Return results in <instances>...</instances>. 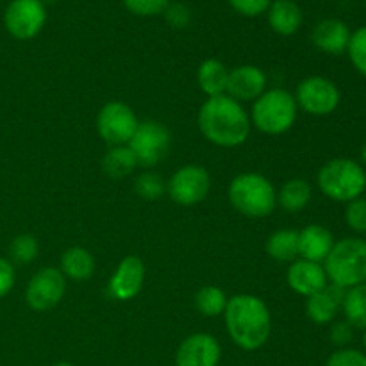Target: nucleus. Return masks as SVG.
<instances>
[{
    "label": "nucleus",
    "mask_w": 366,
    "mask_h": 366,
    "mask_svg": "<svg viewBox=\"0 0 366 366\" xmlns=\"http://www.w3.org/2000/svg\"><path fill=\"white\" fill-rule=\"evenodd\" d=\"M125 9L136 16H157L167 11L170 0H122Z\"/></svg>",
    "instance_id": "obj_31"
},
{
    "label": "nucleus",
    "mask_w": 366,
    "mask_h": 366,
    "mask_svg": "<svg viewBox=\"0 0 366 366\" xmlns=\"http://www.w3.org/2000/svg\"><path fill=\"white\" fill-rule=\"evenodd\" d=\"M45 24L46 6L43 0H11L4 11V27L18 41L36 38Z\"/></svg>",
    "instance_id": "obj_9"
},
{
    "label": "nucleus",
    "mask_w": 366,
    "mask_h": 366,
    "mask_svg": "<svg viewBox=\"0 0 366 366\" xmlns=\"http://www.w3.org/2000/svg\"><path fill=\"white\" fill-rule=\"evenodd\" d=\"M14 281H16V274H14L13 263L6 257H0V299L9 295Z\"/></svg>",
    "instance_id": "obj_37"
},
{
    "label": "nucleus",
    "mask_w": 366,
    "mask_h": 366,
    "mask_svg": "<svg viewBox=\"0 0 366 366\" xmlns=\"http://www.w3.org/2000/svg\"><path fill=\"white\" fill-rule=\"evenodd\" d=\"M211 192V175L200 164H184L177 168L167 182V193L179 206H197Z\"/></svg>",
    "instance_id": "obj_11"
},
{
    "label": "nucleus",
    "mask_w": 366,
    "mask_h": 366,
    "mask_svg": "<svg viewBox=\"0 0 366 366\" xmlns=\"http://www.w3.org/2000/svg\"><path fill=\"white\" fill-rule=\"evenodd\" d=\"M229 6L242 16H261L268 11L272 0H227Z\"/></svg>",
    "instance_id": "obj_35"
},
{
    "label": "nucleus",
    "mask_w": 366,
    "mask_h": 366,
    "mask_svg": "<svg viewBox=\"0 0 366 366\" xmlns=\"http://www.w3.org/2000/svg\"><path fill=\"white\" fill-rule=\"evenodd\" d=\"M129 147L138 159V167L154 168L168 156L172 149V132L161 122H142Z\"/></svg>",
    "instance_id": "obj_7"
},
{
    "label": "nucleus",
    "mask_w": 366,
    "mask_h": 366,
    "mask_svg": "<svg viewBox=\"0 0 366 366\" xmlns=\"http://www.w3.org/2000/svg\"><path fill=\"white\" fill-rule=\"evenodd\" d=\"M347 54L352 63V66L360 71L363 77H366V25L360 27L350 34L349 46H347Z\"/></svg>",
    "instance_id": "obj_30"
},
{
    "label": "nucleus",
    "mask_w": 366,
    "mask_h": 366,
    "mask_svg": "<svg viewBox=\"0 0 366 366\" xmlns=\"http://www.w3.org/2000/svg\"><path fill=\"white\" fill-rule=\"evenodd\" d=\"M164 20L174 29H186L192 24V9L182 2H174L164 11Z\"/></svg>",
    "instance_id": "obj_34"
},
{
    "label": "nucleus",
    "mask_w": 366,
    "mask_h": 366,
    "mask_svg": "<svg viewBox=\"0 0 366 366\" xmlns=\"http://www.w3.org/2000/svg\"><path fill=\"white\" fill-rule=\"evenodd\" d=\"M345 222L347 225H349L350 231L357 232V234H363V232H366V199L365 197H360V199L347 204Z\"/></svg>",
    "instance_id": "obj_32"
},
{
    "label": "nucleus",
    "mask_w": 366,
    "mask_h": 366,
    "mask_svg": "<svg viewBox=\"0 0 366 366\" xmlns=\"http://www.w3.org/2000/svg\"><path fill=\"white\" fill-rule=\"evenodd\" d=\"M350 34L352 32L345 21L338 20V18H325L313 27L311 41L320 52L329 54V56H340V54L347 52Z\"/></svg>",
    "instance_id": "obj_17"
},
{
    "label": "nucleus",
    "mask_w": 366,
    "mask_h": 366,
    "mask_svg": "<svg viewBox=\"0 0 366 366\" xmlns=\"http://www.w3.org/2000/svg\"><path fill=\"white\" fill-rule=\"evenodd\" d=\"M227 81L229 68L220 59H214V57L202 61L199 70H197V82H199V88L207 95V99L225 95Z\"/></svg>",
    "instance_id": "obj_21"
},
{
    "label": "nucleus",
    "mask_w": 366,
    "mask_h": 366,
    "mask_svg": "<svg viewBox=\"0 0 366 366\" xmlns=\"http://www.w3.org/2000/svg\"><path fill=\"white\" fill-rule=\"evenodd\" d=\"M227 195L231 206L247 218H267L277 207V189L270 179L256 172L236 175Z\"/></svg>",
    "instance_id": "obj_3"
},
{
    "label": "nucleus",
    "mask_w": 366,
    "mask_h": 366,
    "mask_svg": "<svg viewBox=\"0 0 366 366\" xmlns=\"http://www.w3.org/2000/svg\"><path fill=\"white\" fill-rule=\"evenodd\" d=\"M361 161L366 164V143L363 147H361Z\"/></svg>",
    "instance_id": "obj_38"
},
{
    "label": "nucleus",
    "mask_w": 366,
    "mask_h": 366,
    "mask_svg": "<svg viewBox=\"0 0 366 366\" xmlns=\"http://www.w3.org/2000/svg\"><path fill=\"white\" fill-rule=\"evenodd\" d=\"M293 97L299 109L311 117H327L335 113L342 100V93L336 82L322 75H311L300 81Z\"/></svg>",
    "instance_id": "obj_8"
},
{
    "label": "nucleus",
    "mask_w": 366,
    "mask_h": 366,
    "mask_svg": "<svg viewBox=\"0 0 366 366\" xmlns=\"http://www.w3.org/2000/svg\"><path fill=\"white\" fill-rule=\"evenodd\" d=\"M222 347L214 336L195 332L181 342L175 352V366H218Z\"/></svg>",
    "instance_id": "obj_13"
},
{
    "label": "nucleus",
    "mask_w": 366,
    "mask_h": 366,
    "mask_svg": "<svg viewBox=\"0 0 366 366\" xmlns=\"http://www.w3.org/2000/svg\"><path fill=\"white\" fill-rule=\"evenodd\" d=\"M268 256L277 263H293L299 259V231L293 229H279L272 232L267 239Z\"/></svg>",
    "instance_id": "obj_24"
},
{
    "label": "nucleus",
    "mask_w": 366,
    "mask_h": 366,
    "mask_svg": "<svg viewBox=\"0 0 366 366\" xmlns=\"http://www.w3.org/2000/svg\"><path fill=\"white\" fill-rule=\"evenodd\" d=\"M297 114L299 106L295 97L288 89L272 88L254 100L250 124L263 134L281 136L295 125Z\"/></svg>",
    "instance_id": "obj_5"
},
{
    "label": "nucleus",
    "mask_w": 366,
    "mask_h": 366,
    "mask_svg": "<svg viewBox=\"0 0 366 366\" xmlns=\"http://www.w3.org/2000/svg\"><path fill=\"white\" fill-rule=\"evenodd\" d=\"M317 184L327 199L349 204L363 197L366 189V172L357 161L336 157L318 170Z\"/></svg>",
    "instance_id": "obj_4"
},
{
    "label": "nucleus",
    "mask_w": 366,
    "mask_h": 366,
    "mask_svg": "<svg viewBox=\"0 0 366 366\" xmlns=\"http://www.w3.org/2000/svg\"><path fill=\"white\" fill-rule=\"evenodd\" d=\"M66 293V277L54 267L36 272L25 288V302L32 311L45 313L54 310Z\"/></svg>",
    "instance_id": "obj_12"
},
{
    "label": "nucleus",
    "mask_w": 366,
    "mask_h": 366,
    "mask_svg": "<svg viewBox=\"0 0 366 366\" xmlns=\"http://www.w3.org/2000/svg\"><path fill=\"white\" fill-rule=\"evenodd\" d=\"M347 290L340 288L336 285H327L315 295L307 297L306 300V315L313 324L325 325L331 324L338 317L342 310L343 297Z\"/></svg>",
    "instance_id": "obj_18"
},
{
    "label": "nucleus",
    "mask_w": 366,
    "mask_h": 366,
    "mask_svg": "<svg viewBox=\"0 0 366 366\" xmlns=\"http://www.w3.org/2000/svg\"><path fill=\"white\" fill-rule=\"evenodd\" d=\"M229 297L225 292L218 286L207 285L202 286L199 292L195 293V307L200 315L207 318H217L224 315L225 307H227Z\"/></svg>",
    "instance_id": "obj_27"
},
{
    "label": "nucleus",
    "mask_w": 366,
    "mask_h": 366,
    "mask_svg": "<svg viewBox=\"0 0 366 366\" xmlns=\"http://www.w3.org/2000/svg\"><path fill=\"white\" fill-rule=\"evenodd\" d=\"M145 282V263L138 256H127L120 261L114 274L107 282V293L114 300L127 302L132 300Z\"/></svg>",
    "instance_id": "obj_14"
},
{
    "label": "nucleus",
    "mask_w": 366,
    "mask_h": 366,
    "mask_svg": "<svg viewBox=\"0 0 366 366\" xmlns=\"http://www.w3.org/2000/svg\"><path fill=\"white\" fill-rule=\"evenodd\" d=\"M342 311L354 329H366V282L347 290Z\"/></svg>",
    "instance_id": "obj_26"
},
{
    "label": "nucleus",
    "mask_w": 366,
    "mask_h": 366,
    "mask_svg": "<svg viewBox=\"0 0 366 366\" xmlns=\"http://www.w3.org/2000/svg\"><path fill=\"white\" fill-rule=\"evenodd\" d=\"M329 336H331V342L335 343L336 347H340V349H345V347L352 342L354 327L347 320L336 322V324H332Z\"/></svg>",
    "instance_id": "obj_36"
},
{
    "label": "nucleus",
    "mask_w": 366,
    "mask_h": 366,
    "mask_svg": "<svg viewBox=\"0 0 366 366\" xmlns=\"http://www.w3.org/2000/svg\"><path fill=\"white\" fill-rule=\"evenodd\" d=\"M363 345H365V349H366V329H365V335H363Z\"/></svg>",
    "instance_id": "obj_40"
},
{
    "label": "nucleus",
    "mask_w": 366,
    "mask_h": 366,
    "mask_svg": "<svg viewBox=\"0 0 366 366\" xmlns=\"http://www.w3.org/2000/svg\"><path fill=\"white\" fill-rule=\"evenodd\" d=\"M139 122L131 106L125 102H107L97 114V131L109 147L129 145Z\"/></svg>",
    "instance_id": "obj_10"
},
{
    "label": "nucleus",
    "mask_w": 366,
    "mask_h": 366,
    "mask_svg": "<svg viewBox=\"0 0 366 366\" xmlns=\"http://www.w3.org/2000/svg\"><path fill=\"white\" fill-rule=\"evenodd\" d=\"M286 282L292 292L306 297V299L329 285L324 267L320 263L302 259V257L290 264L288 272H286Z\"/></svg>",
    "instance_id": "obj_16"
},
{
    "label": "nucleus",
    "mask_w": 366,
    "mask_h": 366,
    "mask_svg": "<svg viewBox=\"0 0 366 366\" xmlns=\"http://www.w3.org/2000/svg\"><path fill=\"white\" fill-rule=\"evenodd\" d=\"M199 129L211 145L236 149L249 139L252 124L238 100L229 95H218L209 97L200 106Z\"/></svg>",
    "instance_id": "obj_1"
},
{
    "label": "nucleus",
    "mask_w": 366,
    "mask_h": 366,
    "mask_svg": "<svg viewBox=\"0 0 366 366\" xmlns=\"http://www.w3.org/2000/svg\"><path fill=\"white\" fill-rule=\"evenodd\" d=\"M324 270L331 285L343 290L366 282V242L361 238H343L335 243L324 261Z\"/></svg>",
    "instance_id": "obj_6"
},
{
    "label": "nucleus",
    "mask_w": 366,
    "mask_h": 366,
    "mask_svg": "<svg viewBox=\"0 0 366 366\" xmlns=\"http://www.w3.org/2000/svg\"><path fill=\"white\" fill-rule=\"evenodd\" d=\"M311 197L313 189L306 179H290L277 192V206L282 207L286 213H300L311 202Z\"/></svg>",
    "instance_id": "obj_23"
},
{
    "label": "nucleus",
    "mask_w": 366,
    "mask_h": 366,
    "mask_svg": "<svg viewBox=\"0 0 366 366\" xmlns=\"http://www.w3.org/2000/svg\"><path fill=\"white\" fill-rule=\"evenodd\" d=\"M59 270L71 281H88L95 272V257L88 249L71 247L61 256Z\"/></svg>",
    "instance_id": "obj_22"
},
{
    "label": "nucleus",
    "mask_w": 366,
    "mask_h": 366,
    "mask_svg": "<svg viewBox=\"0 0 366 366\" xmlns=\"http://www.w3.org/2000/svg\"><path fill=\"white\" fill-rule=\"evenodd\" d=\"M325 366H366V354L357 349H338L329 356Z\"/></svg>",
    "instance_id": "obj_33"
},
{
    "label": "nucleus",
    "mask_w": 366,
    "mask_h": 366,
    "mask_svg": "<svg viewBox=\"0 0 366 366\" xmlns=\"http://www.w3.org/2000/svg\"><path fill=\"white\" fill-rule=\"evenodd\" d=\"M335 243V236L327 227L311 224L299 231V257L322 264L331 254Z\"/></svg>",
    "instance_id": "obj_19"
},
{
    "label": "nucleus",
    "mask_w": 366,
    "mask_h": 366,
    "mask_svg": "<svg viewBox=\"0 0 366 366\" xmlns=\"http://www.w3.org/2000/svg\"><path fill=\"white\" fill-rule=\"evenodd\" d=\"M134 193L147 202L159 200L167 193V181L156 172H143L136 177Z\"/></svg>",
    "instance_id": "obj_28"
},
{
    "label": "nucleus",
    "mask_w": 366,
    "mask_h": 366,
    "mask_svg": "<svg viewBox=\"0 0 366 366\" xmlns=\"http://www.w3.org/2000/svg\"><path fill=\"white\" fill-rule=\"evenodd\" d=\"M267 92V74L256 64H242L229 70L227 92L231 99L242 102H254Z\"/></svg>",
    "instance_id": "obj_15"
},
{
    "label": "nucleus",
    "mask_w": 366,
    "mask_h": 366,
    "mask_svg": "<svg viewBox=\"0 0 366 366\" xmlns=\"http://www.w3.org/2000/svg\"><path fill=\"white\" fill-rule=\"evenodd\" d=\"M229 336L245 352L263 349L272 335V315L263 299L239 293L227 300L224 311Z\"/></svg>",
    "instance_id": "obj_2"
},
{
    "label": "nucleus",
    "mask_w": 366,
    "mask_h": 366,
    "mask_svg": "<svg viewBox=\"0 0 366 366\" xmlns=\"http://www.w3.org/2000/svg\"><path fill=\"white\" fill-rule=\"evenodd\" d=\"M52 366H74V365L66 363V361H59V363H56V365H52Z\"/></svg>",
    "instance_id": "obj_39"
},
{
    "label": "nucleus",
    "mask_w": 366,
    "mask_h": 366,
    "mask_svg": "<svg viewBox=\"0 0 366 366\" xmlns=\"http://www.w3.org/2000/svg\"><path fill=\"white\" fill-rule=\"evenodd\" d=\"M138 168V159L129 145L111 147L102 157V170L111 179H124Z\"/></svg>",
    "instance_id": "obj_25"
},
{
    "label": "nucleus",
    "mask_w": 366,
    "mask_h": 366,
    "mask_svg": "<svg viewBox=\"0 0 366 366\" xmlns=\"http://www.w3.org/2000/svg\"><path fill=\"white\" fill-rule=\"evenodd\" d=\"M39 243L32 234H18L9 245V256L14 263L29 264L38 257Z\"/></svg>",
    "instance_id": "obj_29"
},
{
    "label": "nucleus",
    "mask_w": 366,
    "mask_h": 366,
    "mask_svg": "<svg viewBox=\"0 0 366 366\" xmlns=\"http://www.w3.org/2000/svg\"><path fill=\"white\" fill-rule=\"evenodd\" d=\"M268 25L279 36H293L302 27L304 14L295 0H272L268 7Z\"/></svg>",
    "instance_id": "obj_20"
}]
</instances>
